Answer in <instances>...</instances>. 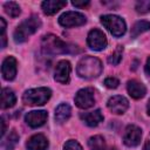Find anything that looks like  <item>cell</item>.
I'll list each match as a JSON object with an SVG mask.
<instances>
[{
  "label": "cell",
  "instance_id": "cell-9",
  "mask_svg": "<svg viewBox=\"0 0 150 150\" xmlns=\"http://www.w3.org/2000/svg\"><path fill=\"white\" fill-rule=\"evenodd\" d=\"M142 130L137 125H128L123 135V142L127 146H137L141 143Z\"/></svg>",
  "mask_w": 150,
  "mask_h": 150
},
{
  "label": "cell",
  "instance_id": "cell-25",
  "mask_svg": "<svg viewBox=\"0 0 150 150\" xmlns=\"http://www.w3.org/2000/svg\"><path fill=\"white\" fill-rule=\"evenodd\" d=\"M136 12L137 13H141V14H145L148 12H150V1H146V0H141V1H137L136 4Z\"/></svg>",
  "mask_w": 150,
  "mask_h": 150
},
{
  "label": "cell",
  "instance_id": "cell-6",
  "mask_svg": "<svg viewBox=\"0 0 150 150\" xmlns=\"http://www.w3.org/2000/svg\"><path fill=\"white\" fill-rule=\"evenodd\" d=\"M87 22L86 16L80 13V12H66L59 18V23L66 28H71V27H77L82 26Z\"/></svg>",
  "mask_w": 150,
  "mask_h": 150
},
{
  "label": "cell",
  "instance_id": "cell-1",
  "mask_svg": "<svg viewBox=\"0 0 150 150\" xmlns=\"http://www.w3.org/2000/svg\"><path fill=\"white\" fill-rule=\"evenodd\" d=\"M76 71L82 79H94L102 73V63L97 57L84 56L79 61Z\"/></svg>",
  "mask_w": 150,
  "mask_h": 150
},
{
  "label": "cell",
  "instance_id": "cell-7",
  "mask_svg": "<svg viewBox=\"0 0 150 150\" xmlns=\"http://www.w3.org/2000/svg\"><path fill=\"white\" fill-rule=\"evenodd\" d=\"M87 43L94 50H102L107 47L108 41H107V38H105V35L102 30H100L97 28H94L88 34Z\"/></svg>",
  "mask_w": 150,
  "mask_h": 150
},
{
  "label": "cell",
  "instance_id": "cell-20",
  "mask_svg": "<svg viewBox=\"0 0 150 150\" xmlns=\"http://www.w3.org/2000/svg\"><path fill=\"white\" fill-rule=\"evenodd\" d=\"M88 145H89L90 150H112V149L108 148L104 138L100 135L90 137L89 141H88Z\"/></svg>",
  "mask_w": 150,
  "mask_h": 150
},
{
  "label": "cell",
  "instance_id": "cell-3",
  "mask_svg": "<svg viewBox=\"0 0 150 150\" xmlns=\"http://www.w3.org/2000/svg\"><path fill=\"white\" fill-rule=\"evenodd\" d=\"M41 47H42L43 53L50 54V55L66 54L69 52V48H70V47H68V45L64 41H62L60 38H57L56 35H53V34H48L42 38Z\"/></svg>",
  "mask_w": 150,
  "mask_h": 150
},
{
  "label": "cell",
  "instance_id": "cell-5",
  "mask_svg": "<svg viewBox=\"0 0 150 150\" xmlns=\"http://www.w3.org/2000/svg\"><path fill=\"white\" fill-rule=\"evenodd\" d=\"M101 23L116 38L122 36L127 30V26H125L124 20L117 15H112V14L102 15L101 16Z\"/></svg>",
  "mask_w": 150,
  "mask_h": 150
},
{
  "label": "cell",
  "instance_id": "cell-29",
  "mask_svg": "<svg viewBox=\"0 0 150 150\" xmlns=\"http://www.w3.org/2000/svg\"><path fill=\"white\" fill-rule=\"evenodd\" d=\"M71 5H73V6H75V7H80V8H82V7L88 6V5H89V1H88V0L82 1V2H80V1H73V2H71Z\"/></svg>",
  "mask_w": 150,
  "mask_h": 150
},
{
  "label": "cell",
  "instance_id": "cell-26",
  "mask_svg": "<svg viewBox=\"0 0 150 150\" xmlns=\"http://www.w3.org/2000/svg\"><path fill=\"white\" fill-rule=\"evenodd\" d=\"M63 150H83L82 146L80 145L79 142L74 141V139H69L68 142H66L64 146H63Z\"/></svg>",
  "mask_w": 150,
  "mask_h": 150
},
{
  "label": "cell",
  "instance_id": "cell-10",
  "mask_svg": "<svg viewBox=\"0 0 150 150\" xmlns=\"http://www.w3.org/2000/svg\"><path fill=\"white\" fill-rule=\"evenodd\" d=\"M70 71H71V66H70L69 61L62 60V61L57 62V64L55 67V73H54L55 81H57L60 83H63V84L68 83L69 82Z\"/></svg>",
  "mask_w": 150,
  "mask_h": 150
},
{
  "label": "cell",
  "instance_id": "cell-4",
  "mask_svg": "<svg viewBox=\"0 0 150 150\" xmlns=\"http://www.w3.org/2000/svg\"><path fill=\"white\" fill-rule=\"evenodd\" d=\"M52 96V90L46 87L28 89L22 96V101L27 105H43Z\"/></svg>",
  "mask_w": 150,
  "mask_h": 150
},
{
  "label": "cell",
  "instance_id": "cell-31",
  "mask_svg": "<svg viewBox=\"0 0 150 150\" xmlns=\"http://www.w3.org/2000/svg\"><path fill=\"white\" fill-rule=\"evenodd\" d=\"M1 125H2V129H1V135L4 136V135H5V132H6V125H5V121H4V120H1Z\"/></svg>",
  "mask_w": 150,
  "mask_h": 150
},
{
  "label": "cell",
  "instance_id": "cell-30",
  "mask_svg": "<svg viewBox=\"0 0 150 150\" xmlns=\"http://www.w3.org/2000/svg\"><path fill=\"white\" fill-rule=\"evenodd\" d=\"M145 73H146L148 75H150V57L148 59L146 64H145Z\"/></svg>",
  "mask_w": 150,
  "mask_h": 150
},
{
  "label": "cell",
  "instance_id": "cell-17",
  "mask_svg": "<svg viewBox=\"0 0 150 150\" xmlns=\"http://www.w3.org/2000/svg\"><path fill=\"white\" fill-rule=\"evenodd\" d=\"M80 117L89 127H96L103 121V115L101 114L98 109L94 111H89V112H83L80 115Z\"/></svg>",
  "mask_w": 150,
  "mask_h": 150
},
{
  "label": "cell",
  "instance_id": "cell-32",
  "mask_svg": "<svg viewBox=\"0 0 150 150\" xmlns=\"http://www.w3.org/2000/svg\"><path fill=\"white\" fill-rule=\"evenodd\" d=\"M144 150H150V138L145 142V145H144Z\"/></svg>",
  "mask_w": 150,
  "mask_h": 150
},
{
  "label": "cell",
  "instance_id": "cell-14",
  "mask_svg": "<svg viewBox=\"0 0 150 150\" xmlns=\"http://www.w3.org/2000/svg\"><path fill=\"white\" fill-rule=\"evenodd\" d=\"M27 150H47L48 148V139L42 134L33 135L27 141Z\"/></svg>",
  "mask_w": 150,
  "mask_h": 150
},
{
  "label": "cell",
  "instance_id": "cell-13",
  "mask_svg": "<svg viewBox=\"0 0 150 150\" xmlns=\"http://www.w3.org/2000/svg\"><path fill=\"white\" fill-rule=\"evenodd\" d=\"M1 74L2 77L7 81L14 80L16 75V60L13 56H7L1 66Z\"/></svg>",
  "mask_w": 150,
  "mask_h": 150
},
{
  "label": "cell",
  "instance_id": "cell-8",
  "mask_svg": "<svg viewBox=\"0 0 150 150\" xmlns=\"http://www.w3.org/2000/svg\"><path fill=\"white\" fill-rule=\"evenodd\" d=\"M75 104L81 109H88L94 105L95 97L93 88H83L79 90L75 95Z\"/></svg>",
  "mask_w": 150,
  "mask_h": 150
},
{
  "label": "cell",
  "instance_id": "cell-11",
  "mask_svg": "<svg viewBox=\"0 0 150 150\" xmlns=\"http://www.w3.org/2000/svg\"><path fill=\"white\" fill-rule=\"evenodd\" d=\"M47 117H48L47 111H45V110H33V111H29V112L26 114L25 121L30 128H39V127L45 124V122L47 121Z\"/></svg>",
  "mask_w": 150,
  "mask_h": 150
},
{
  "label": "cell",
  "instance_id": "cell-24",
  "mask_svg": "<svg viewBox=\"0 0 150 150\" xmlns=\"http://www.w3.org/2000/svg\"><path fill=\"white\" fill-rule=\"evenodd\" d=\"M18 141H19V135L16 134L15 130H12L11 134H9V136L7 137V141H6L4 144L6 145V149H7V150H13L14 146L16 145Z\"/></svg>",
  "mask_w": 150,
  "mask_h": 150
},
{
  "label": "cell",
  "instance_id": "cell-21",
  "mask_svg": "<svg viewBox=\"0 0 150 150\" xmlns=\"http://www.w3.org/2000/svg\"><path fill=\"white\" fill-rule=\"evenodd\" d=\"M150 29V22L149 21H145V20H142V21H137L132 28H131V36L132 38H136L138 36L139 34L146 32Z\"/></svg>",
  "mask_w": 150,
  "mask_h": 150
},
{
  "label": "cell",
  "instance_id": "cell-28",
  "mask_svg": "<svg viewBox=\"0 0 150 150\" xmlns=\"http://www.w3.org/2000/svg\"><path fill=\"white\" fill-rule=\"evenodd\" d=\"M0 25H1L0 28H1V40H2L1 47L5 48L6 47V34H5V32H6V22H5V20L2 18H0Z\"/></svg>",
  "mask_w": 150,
  "mask_h": 150
},
{
  "label": "cell",
  "instance_id": "cell-19",
  "mask_svg": "<svg viewBox=\"0 0 150 150\" xmlns=\"http://www.w3.org/2000/svg\"><path fill=\"white\" fill-rule=\"evenodd\" d=\"M70 114H71V109H70L69 104L61 103L55 109V121L57 123H64L70 117Z\"/></svg>",
  "mask_w": 150,
  "mask_h": 150
},
{
  "label": "cell",
  "instance_id": "cell-12",
  "mask_svg": "<svg viewBox=\"0 0 150 150\" xmlns=\"http://www.w3.org/2000/svg\"><path fill=\"white\" fill-rule=\"evenodd\" d=\"M107 105H108L110 111H112L114 114L121 115V114L125 112V110L128 109L129 102L125 97H123L121 95H115V96H112L108 100Z\"/></svg>",
  "mask_w": 150,
  "mask_h": 150
},
{
  "label": "cell",
  "instance_id": "cell-16",
  "mask_svg": "<svg viewBox=\"0 0 150 150\" xmlns=\"http://www.w3.org/2000/svg\"><path fill=\"white\" fill-rule=\"evenodd\" d=\"M67 5V1L61 0H47L41 4V8L46 15H53L56 12H59L61 8H63Z\"/></svg>",
  "mask_w": 150,
  "mask_h": 150
},
{
  "label": "cell",
  "instance_id": "cell-2",
  "mask_svg": "<svg viewBox=\"0 0 150 150\" xmlns=\"http://www.w3.org/2000/svg\"><path fill=\"white\" fill-rule=\"evenodd\" d=\"M41 27V20L36 15H32L30 18L22 21L14 32L15 42H25L32 34H34Z\"/></svg>",
  "mask_w": 150,
  "mask_h": 150
},
{
  "label": "cell",
  "instance_id": "cell-22",
  "mask_svg": "<svg viewBox=\"0 0 150 150\" xmlns=\"http://www.w3.org/2000/svg\"><path fill=\"white\" fill-rule=\"evenodd\" d=\"M4 8H5V12L11 16V18H16V16H19V14H20V7H19V5L16 4V2H14V1H8V2H6L5 5H4Z\"/></svg>",
  "mask_w": 150,
  "mask_h": 150
},
{
  "label": "cell",
  "instance_id": "cell-18",
  "mask_svg": "<svg viewBox=\"0 0 150 150\" xmlns=\"http://www.w3.org/2000/svg\"><path fill=\"white\" fill-rule=\"evenodd\" d=\"M15 102H16V97L13 90L9 88H4L1 91V108L2 109L12 108L15 104Z\"/></svg>",
  "mask_w": 150,
  "mask_h": 150
},
{
  "label": "cell",
  "instance_id": "cell-15",
  "mask_svg": "<svg viewBox=\"0 0 150 150\" xmlns=\"http://www.w3.org/2000/svg\"><path fill=\"white\" fill-rule=\"evenodd\" d=\"M127 89H128L129 95L131 97L136 98V100L144 97V95L146 93V89H145L144 84L141 83V82H138V81H136V80L129 81L128 84H127Z\"/></svg>",
  "mask_w": 150,
  "mask_h": 150
},
{
  "label": "cell",
  "instance_id": "cell-23",
  "mask_svg": "<svg viewBox=\"0 0 150 150\" xmlns=\"http://www.w3.org/2000/svg\"><path fill=\"white\" fill-rule=\"evenodd\" d=\"M122 53H123V47L122 46H117L115 52L108 57V62L110 64H112V66H117L122 60Z\"/></svg>",
  "mask_w": 150,
  "mask_h": 150
},
{
  "label": "cell",
  "instance_id": "cell-33",
  "mask_svg": "<svg viewBox=\"0 0 150 150\" xmlns=\"http://www.w3.org/2000/svg\"><path fill=\"white\" fill-rule=\"evenodd\" d=\"M146 110H148V114L150 115V100H149V102H148V105H146Z\"/></svg>",
  "mask_w": 150,
  "mask_h": 150
},
{
  "label": "cell",
  "instance_id": "cell-27",
  "mask_svg": "<svg viewBox=\"0 0 150 150\" xmlns=\"http://www.w3.org/2000/svg\"><path fill=\"white\" fill-rule=\"evenodd\" d=\"M118 84H120V81H118L116 77H107V79L104 80V86L108 87V88H110V89L117 88Z\"/></svg>",
  "mask_w": 150,
  "mask_h": 150
}]
</instances>
